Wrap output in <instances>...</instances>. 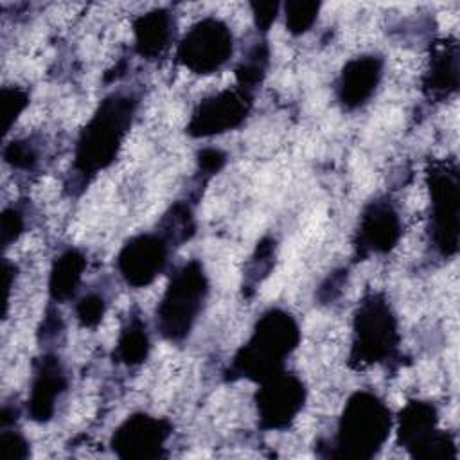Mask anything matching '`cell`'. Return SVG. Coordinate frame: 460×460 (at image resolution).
<instances>
[{"label": "cell", "mask_w": 460, "mask_h": 460, "mask_svg": "<svg viewBox=\"0 0 460 460\" xmlns=\"http://www.w3.org/2000/svg\"><path fill=\"white\" fill-rule=\"evenodd\" d=\"M138 101L129 92L106 95L81 129L74 149V171L90 180L110 167L133 124Z\"/></svg>", "instance_id": "1"}, {"label": "cell", "mask_w": 460, "mask_h": 460, "mask_svg": "<svg viewBox=\"0 0 460 460\" xmlns=\"http://www.w3.org/2000/svg\"><path fill=\"white\" fill-rule=\"evenodd\" d=\"M300 343V327L295 316L284 309L271 307L255 322L250 338L235 352L226 376L261 383L284 370L286 359Z\"/></svg>", "instance_id": "2"}, {"label": "cell", "mask_w": 460, "mask_h": 460, "mask_svg": "<svg viewBox=\"0 0 460 460\" xmlns=\"http://www.w3.org/2000/svg\"><path fill=\"white\" fill-rule=\"evenodd\" d=\"M392 426V411L377 394L368 390L354 392L343 406L325 456L368 460L381 451Z\"/></svg>", "instance_id": "3"}, {"label": "cell", "mask_w": 460, "mask_h": 460, "mask_svg": "<svg viewBox=\"0 0 460 460\" xmlns=\"http://www.w3.org/2000/svg\"><path fill=\"white\" fill-rule=\"evenodd\" d=\"M208 295V277L203 264L196 259L181 264L171 277L158 305L156 329L167 341H183L199 313L203 311Z\"/></svg>", "instance_id": "4"}, {"label": "cell", "mask_w": 460, "mask_h": 460, "mask_svg": "<svg viewBox=\"0 0 460 460\" xmlns=\"http://www.w3.org/2000/svg\"><path fill=\"white\" fill-rule=\"evenodd\" d=\"M401 341L397 316L381 293L361 298L352 318L350 363L370 367L392 359Z\"/></svg>", "instance_id": "5"}, {"label": "cell", "mask_w": 460, "mask_h": 460, "mask_svg": "<svg viewBox=\"0 0 460 460\" xmlns=\"http://www.w3.org/2000/svg\"><path fill=\"white\" fill-rule=\"evenodd\" d=\"M431 212L429 239L442 257L458 252L460 232V174L455 162H433L426 172Z\"/></svg>", "instance_id": "6"}, {"label": "cell", "mask_w": 460, "mask_h": 460, "mask_svg": "<svg viewBox=\"0 0 460 460\" xmlns=\"http://www.w3.org/2000/svg\"><path fill=\"white\" fill-rule=\"evenodd\" d=\"M397 442L413 458L442 460L456 458L453 435L438 429L437 408L420 399L406 402L397 417Z\"/></svg>", "instance_id": "7"}, {"label": "cell", "mask_w": 460, "mask_h": 460, "mask_svg": "<svg viewBox=\"0 0 460 460\" xmlns=\"http://www.w3.org/2000/svg\"><path fill=\"white\" fill-rule=\"evenodd\" d=\"M234 54V34L230 27L214 16L196 22L180 40L176 58L180 65L194 74H214L221 70Z\"/></svg>", "instance_id": "8"}, {"label": "cell", "mask_w": 460, "mask_h": 460, "mask_svg": "<svg viewBox=\"0 0 460 460\" xmlns=\"http://www.w3.org/2000/svg\"><path fill=\"white\" fill-rule=\"evenodd\" d=\"M305 397L307 390L304 381L286 368L261 381L255 394L259 426L270 431L289 428L302 411Z\"/></svg>", "instance_id": "9"}, {"label": "cell", "mask_w": 460, "mask_h": 460, "mask_svg": "<svg viewBox=\"0 0 460 460\" xmlns=\"http://www.w3.org/2000/svg\"><path fill=\"white\" fill-rule=\"evenodd\" d=\"M253 106V93L234 86L212 93L192 110L185 131L194 138H208L237 129Z\"/></svg>", "instance_id": "10"}, {"label": "cell", "mask_w": 460, "mask_h": 460, "mask_svg": "<svg viewBox=\"0 0 460 460\" xmlns=\"http://www.w3.org/2000/svg\"><path fill=\"white\" fill-rule=\"evenodd\" d=\"M172 433L167 419L149 413H133L124 419L110 438V447L119 458L149 460L164 455L165 442Z\"/></svg>", "instance_id": "11"}, {"label": "cell", "mask_w": 460, "mask_h": 460, "mask_svg": "<svg viewBox=\"0 0 460 460\" xmlns=\"http://www.w3.org/2000/svg\"><path fill=\"white\" fill-rule=\"evenodd\" d=\"M169 252L171 243L158 230L138 234L122 244L115 264L122 280L140 289L153 284L155 279L164 273Z\"/></svg>", "instance_id": "12"}, {"label": "cell", "mask_w": 460, "mask_h": 460, "mask_svg": "<svg viewBox=\"0 0 460 460\" xmlns=\"http://www.w3.org/2000/svg\"><path fill=\"white\" fill-rule=\"evenodd\" d=\"M402 235V223L397 208L385 198L372 199L361 212L354 248L358 255H383L392 252Z\"/></svg>", "instance_id": "13"}, {"label": "cell", "mask_w": 460, "mask_h": 460, "mask_svg": "<svg viewBox=\"0 0 460 460\" xmlns=\"http://www.w3.org/2000/svg\"><path fill=\"white\" fill-rule=\"evenodd\" d=\"M68 386L65 368L59 358L52 352H45L34 363V374L29 386L27 415L34 422H49L54 413L58 401Z\"/></svg>", "instance_id": "14"}, {"label": "cell", "mask_w": 460, "mask_h": 460, "mask_svg": "<svg viewBox=\"0 0 460 460\" xmlns=\"http://www.w3.org/2000/svg\"><path fill=\"white\" fill-rule=\"evenodd\" d=\"M383 77V58L377 54H361L349 59L336 83V97L345 110L365 106L376 93Z\"/></svg>", "instance_id": "15"}, {"label": "cell", "mask_w": 460, "mask_h": 460, "mask_svg": "<svg viewBox=\"0 0 460 460\" xmlns=\"http://www.w3.org/2000/svg\"><path fill=\"white\" fill-rule=\"evenodd\" d=\"M135 50L146 59H158L167 52L174 36V18L167 9H151L133 22Z\"/></svg>", "instance_id": "16"}, {"label": "cell", "mask_w": 460, "mask_h": 460, "mask_svg": "<svg viewBox=\"0 0 460 460\" xmlns=\"http://www.w3.org/2000/svg\"><path fill=\"white\" fill-rule=\"evenodd\" d=\"M422 88L433 99L449 97L458 90V45L453 40L435 47Z\"/></svg>", "instance_id": "17"}, {"label": "cell", "mask_w": 460, "mask_h": 460, "mask_svg": "<svg viewBox=\"0 0 460 460\" xmlns=\"http://www.w3.org/2000/svg\"><path fill=\"white\" fill-rule=\"evenodd\" d=\"M86 270V257L75 250V248H68L65 252H61L52 266H50V273H49V295L54 302H66L70 300L81 280H83V273Z\"/></svg>", "instance_id": "18"}, {"label": "cell", "mask_w": 460, "mask_h": 460, "mask_svg": "<svg viewBox=\"0 0 460 460\" xmlns=\"http://www.w3.org/2000/svg\"><path fill=\"white\" fill-rule=\"evenodd\" d=\"M149 350L151 340L146 322L138 316H131L117 338L113 350L115 359L126 367H137L147 359Z\"/></svg>", "instance_id": "19"}, {"label": "cell", "mask_w": 460, "mask_h": 460, "mask_svg": "<svg viewBox=\"0 0 460 460\" xmlns=\"http://www.w3.org/2000/svg\"><path fill=\"white\" fill-rule=\"evenodd\" d=\"M268 61H270V49L266 41H257L235 68L237 86L253 93V90L259 88V84L266 75Z\"/></svg>", "instance_id": "20"}, {"label": "cell", "mask_w": 460, "mask_h": 460, "mask_svg": "<svg viewBox=\"0 0 460 460\" xmlns=\"http://www.w3.org/2000/svg\"><path fill=\"white\" fill-rule=\"evenodd\" d=\"M194 228L196 225L192 208L189 203L183 201H176L174 205H171L158 225V232L171 243V246L189 241L194 234Z\"/></svg>", "instance_id": "21"}, {"label": "cell", "mask_w": 460, "mask_h": 460, "mask_svg": "<svg viewBox=\"0 0 460 460\" xmlns=\"http://www.w3.org/2000/svg\"><path fill=\"white\" fill-rule=\"evenodd\" d=\"M322 4L314 0H291L284 4V20L291 34L300 36L307 32L318 18Z\"/></svg>", "instance_id": "22"}, {"label": "cell", "mask_w": 460, "mask_h": 460, "mask_svg": "<svg viewBox=\"0 0 460 460\" xmlns=\"http://www.w3.org/2000/svg\"><path fill=\"white\" fill-rule=\"evenodd\" d=\"M273 255H275V241L271 237L261 239L257 243V248L248 264L246 280H244L246 289H253L270 273V270L273 266Z\"/></svg>", "instance_id": "23"}, {"label": "cell", "mask_w": 460, "mask_h": 460, "mask_svg": "<svg viewBox=\"0 0 460 460\" xmlns=\"http://www.w3.org/2000/svg\"><path fill=\"white\" fill-rule=\"evenodd\" d=\"M29 104V93L20 86H4L0 92V106H2V119H4V133H7L22 111Z\"/></svg>", "instance_id": "24"}, {"label": "cell", "mask_w": 460, "mask_h": 460, "mask_svg": "<svg viewBox=\"0 0 460 460\" xmlns=\"http://www.w3.org/2000/svg\"><path fill=\"white\" fill-rule=\"evenodd\" d=\"M106 313V300L99 293H86L75 304V318L81 327L93 329Z\"/></svg>", "instance_id": "25"}, {"label": "cell", "mask_w": 460, "mask_h": 460, "mask_svg": "<svg viewBox=\"0 0 460 460\" xmlns=\"http://www.w3.org/2000/svg\"><path fill=\"white\" fill-rule=\"evenodd\" d=\"M4 162L13 169H32L38 162L36 149L27 140H11L4 147Z\"/></svg>", "instance_id": "26"}, {"label": "cell", "mask_w": 460, "mask_h": 460, "mask_svg": "<svg viewBox=\"0 0 460 460\" xmlns=\"http://www.w3.org/2000/svg\"><path fill=\"white\" fill-rule=\"evenodd\" d=\"M31 455L29 440L11 428H2L0 431V458L2 460H25Z\"/></svg>", "instance_id": "27"}, {"label": "cell", "mask_w": 460, "mask_h": 460, "mask_svg": "<svg viewBox=\"0 0 460 460\" xmlns=\"http://www.w3.org/2000/svg\"><path fill=\"white\" fill-rule=\"evenodd\" d=\"M25 230L23 214L16 207H7L0 216V243L4 248L13 244Z\"/></svg>", "instance_id": "28"}, {"label": "cell", "mask_w": 460, "mask_h": 460, "mask_svg": "<svg viewBox=\"0 0 460 460\" xmlns=\"http://www.w3.org/2000/svg\"><path fill=\"white\" fill-rule=\"evenodd\" d=\"M250 7H252L255 27L262 32L273 25V22L277 20L279 11H280L279 2H252Z\"/></svg>", "instance_id": "29"}, {"label": "cell", "mask_w": 460, "mask_h": 460, "mask_svg": "<svg viewBox=\"0 0 460 460\" xmlns=\"http://www.w3.org/2000/svg\"><path fill=\"white\" fill-rule=\"evenodd\" d=\"M226 162V155L216 147H205L198 153V165L205 174L217 172Z\"/></svg>", "instance_id": "30"}]
</instances>
